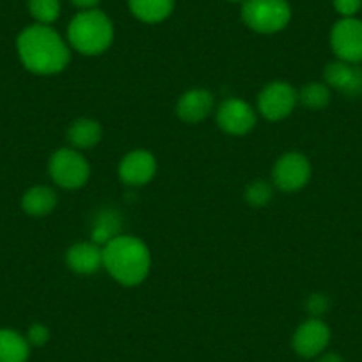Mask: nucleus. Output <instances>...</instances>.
Returning <instances> with one entry per match:
<instances>
[{"instance_id":"nucleus-8","label":"nucleus","mask_w":362,"mask_h":362,"mask_svg":"<svg viewBox=\"0 0 362 362\" xmlns=\"http://www.w3.org/2000/svg\"><path fill=\"white\" fill-rule=\"evenodd\" d=\"M274 185L283 192H297L308 185L311 177V163L302 153H286L274 165Z\"/></svg>"},{"instance_id":"nucleus-17","label":"nucleus","mask_w":362,"mask_h":362,"mask_svg":"<svg viewBox=\"0 0 362 362\" xmlns=\"http://www.w3.org/2000/svg\"><path fill=\"white\" fill-rule=\"evenodd\" d=\"M30 344L27 337L11 329H0V362H27Z\"/></svg>"},{"instance_id":"nucleus-2","label":"nucleus","mask_w":362,"mask_h":362,"mask_svg":"<svg viewBox=\"0 0 362 362\" xmlns=\"http://www.w3.org/2000/svg\"><path fill=\"white\" fill-rule=\"evenodd\" d=\"M103 267L119 284L137 286L148 277L151 254L142 240L119 235L103 247Z\"/></svg>"},{"instance_id":"nucleus-23","label":"nucleus","mask_w":362,"mask_h":362,"mask_svg":"<svg viewBox=\"0 0 362 362\" xmlns=\"http://www.w3.org/2000/svg\"><path fill=\"white\" fill-rule=\"evenodd\" d=\"M332 4L343 18H355L362 9V0H332Z\"/></svg>"},{"instance_id":"nucleus-18","label":"nucleus","mask_w":362,"mask_h":362,"mask_svg":"<svg viewBox=\"0 0 362 362\" xmlns=\"http://www.w3.org/2000/svg\"><path fill=\"white\" fill-rule=\"evenodd\" d=\"M68 141L75 149H89L102 141V127L98 121L78 119L69 127Z\"/></svg>"},{"instance_id":"nucleus-3","label":"nucleus","mask_w":362,"mask_h":362,"mask_svg":"<svg viewBox=\"0 0 362 362\" xmlns=\"http://www.w3.org/2000/svg\"><path fill=\"white\" fill-rule=\"evenodd\" d=\"M114 25L100 9L80 11L68 25V41L83 55L103 54L112 45Z\"/></svg>"},{"instance_id":"nucleus-5","label":"nucleus","mask_w":362,"mask_h":362,"mask_svg":"<svg viewBox=\"0 0 362 362\" xmlns=\"http://www.w3.org/2000/svg\"><path fill=\"white\" fill-rule=\"evenodd\" d=\"M48 170H50L52 180L59 187L68 190H75L86 185L90 174V167L87 160L83 158L82 153L73 148L57 149L52 155Z\"/></svg>"},{"instance_id":"nucleus-26","label":"nucleus","mask_w":362,"mask_h":362,"mask_svg":"<svg viewBox=\"0 0 362 362\" xmlns=\"http://www.w3.org/2000/svg\"><path fill=\"white\" fill-rule=\"evenodd\" d=\"M71 2L73 6L80 8L82 11H86V9H95L100 4V0H71Z\"/></svg>"},{"instance_id":"nucleus-24","label":"nucleus","mask_w":362,"mask_h":362,"mask_svg":"<svg viewBox=\"0 0 362 362\" xmlns=\"http://www.w3.org/2000/svg\"><path fill=\"white\" fill-rule=\"evenodd\" d=\"M48 339H50V330L43 323H34L27 332V341H29L30 346H43Z\"/></svg>"},{"instance_id":"nucleus-15","label":"nucleus","mask_w":362,"mask_h":362,"mask_svg":"<svg viewBox=\"0 0 362 362\" xmlns=\"http://www.w3.org/2000/svg\"><path fill=\"white\" fill-rule=\"evenodd\" d=\"M130 11L144 23H160L170 16L174 0H128Z\"/></svg>"},{"instance_id":"nucleus-14","label":"nucleus","mask_w":362,"mask_h":362,"mask_svg":"<svg viewBox=\"0 0 362 362\" xmlns=\"http://www.w3.org/2000/svg\"><path fill=\"white\" fill-rule=\"evenodd\" d=\"M66 263L80 276H90L103 267V247L95 242L75 243L66 254Z\"/></svg>"},{"instance_id":"nucleus-4","label":"nucleus","mask_w":362,"mask_h":362,"mask_svg":"<svg viewBox=\"0 0 362 362\" xmlns=\"http://www.w3.org/2000/svg\"><path fill=\"white\" fill-rule=\"evenodd\" d=\"M242 18L256 33L274 34L290 23L291 8L288 0H243Z\"/></svg>"},{"instance_id":"nucleus-28","label":"nucleus","mask_w":362,"mask_h":362,"mask_svg":"<svg viewBox=\"0 0 362 362\" xmlns=\"http://www.w3.org/2000/svg\"><path fill=\"white\" fill-rule=\"evenodd\" d=\"M229 2H243V0H229Z\"/></svg>"},{"instance_id":"nucleus-19","label":"nucleus","mask_w":362,"mask_h":362,"mask_svg":"<svg viewBox=\"0 0 362 362\" xmlns=\"http://www.w3.org/2000/svg\"><path fill=\"white\" fill-rule=\"evenodd\" d=\"M119 228H121V218L116 211L112 210L102 211V214L96 217L95 228H93V242L105 247L110 240L119 236Z\"/></svg>"},{"instance_id":"nucleus-9","label":"nucleus","mask_w":362,"mask_h":362,"mask_svg":"<svg viewBox=\"0 0 362 362\" xmlns=\"http://www.w3.org/2000/svg\"><path fill=\"white\" fill-rule=\"evenodd\" d=\"M330 343V329L322 320L313 318L302 323L293 336V350L300 357L313 358L322 354Z\"/></svg>"},{"instance_id":"nucleus-21","label":"nucleus","mask_w":362,"mask_h":362,"mask_svg":"<svg viewBox=\"0 0 362 362\" xmlns=\"http://www.w3.org/2000/svg\"><path fill=\"white\" fill-rule=\"evenodd\" d=\"M29 11L37 23L50 25L61 15V2L59 0H29Z\"/></svg>"},{"instance_id":"nucleus-13","label":"nucleus","mask_w":362,"mask_h":362,"mask_svg":"<svg viewBox=\"0 0 362 362\" xmlns=\"http://www.w3.org/2000/svg\"><path fill=\"white\" fill-rule=\"evenodd\" d=\"M214 110V96L210 90L192 89L177 100L176 114L181 121L196 124L206 119Z\"/></svg>"},{"instance_id":"nucleus-27","label":"nucleus","mask_w":362,"mask_h":362,"mask_svg":"<svg viewBox=\"0 0 362 362\" xmlns=\"http://www.w3.org/2000/svg\"><path fill=\"white\" fill-rule=\"evenodd\" d=\"M318 362H344V361L339 357V355H336V354H327V355H323V357L320 358Z\"/></svg>"},{"instance_id":"nucleus-22","label":"nucleus","mask_w":362,"mask_h":362,"mask_svg":"<svg viewBox=\"0 0 362 362\" xmlns=\"http://www.w3.org/2000/svg\"><path fill=\"white\" fill-rule=\"evenodd\" d=\"M272 196H274V190H272V187L263 180L254 181V183H250V185L247 187L245 199L250 206H264V204L270 203Z\"/></svg>"},{"instance_id":"nucleus-16","label":"nucleus","mask_w":362,"mask_h":362,"mask_svg":"<svg viewBox=\"0 0 362 362\" xmlns=\"http://www.w3.org/2000/svg\"><path fill=\"white\" fill-rule=\"evenodd\" d=\"M57 206V194L50 187H33L22 197V208L33 217H45Z\"/></svg>"},{"instance_id":"nucleus-10","label":"nucleus","mask_w":362,"mask_h":362,"mask_svg":"<svg viewBox=\"0 0 362 362\" xmlns=\"http://www.w3.org/2000/svg\"><path fill=\"white\" fill-rule=\"evenodd\" d=\"M217 123L228 134L245 135L256 124V112L243 100H226L217 110Z\"/></svg>"},{"instance_id":"nucleus-12","label":"nucleus","mask_w":362,"mask_h":362,"mask_svg":"<svg viewBox=\"0 0 362 362\" xmlns=\"http://www.w3.org/2000/svg\"><path fill=\"white\" fill-rule=\"evenodd\" d=\"M156 173V160L146 149L130 151L119 163V177L123 183L132 187L146 185Z\"/></svg>"},{"instance_id":"nucleus-7","label":"nucleus","mask_w":362,"mask_h":362,"mask_svg":"<svg viewBox=\"0 0 362 362\" xmlns=\"http://www.w3.org/2000/svg\"><path fill=\"white\" fill-rule=\"evenodd\" d=\"M298 102V93L288 82H272L257 98V109L268 121H281L290 116Z\"/></svg>"},{"instance_id":"nucleus-1","label":"nucleus","mask_w":362,"mask_h":362,"mask_svg":"<svg viewBox=\"0 0 362 362\" xmlns=\"http://www.w3.org/2000/svg\"><path fill=\"white\" fill-rule=\"evenodd\" d=\"M16 50L22 64L36 75H55L69 64V48L50 25H30L20 33Z\"/></svg>"},{"instance_id":"nucleus-20","label":"nucleus","mask_w":362,"mask_h":362,"mask_svg":"<svg viewBox=\"0 0 362 362\" xmlns=\"http://www.w3.org/2000/svg\"><path fill=\"white\" fill-rule=\"evenodd\" d=\"M330 98H332V95H330V87L322 82L308 83V86L302 87V90L298 93V102L313 110L325 109L330 103Z\"/></svg>"},{"instance_id":"nucleus-11","label":"nucleus","mask_w":362,"mask_h":362,"mask_svg":"<svg viewBox=\"0 0 362 362\" xmlns=\"http://www.w3.org/2000/svg\"><path fill=\"white\" fill-rule=\"evenodd\" d=\"M323 78L327 86L339 90L341 95L350 98L362 96V68L358 64L343 61L330 62L325 68Z\"/></svg>"},{"instance_id":"nucleus-6","label":"nucleus","mask_w":362,"mask_h":362,"mask_svg":"<svg viewBox=\"0 0 362 362\" xmlns=\"http://www.w3.org/2000/svg\"><path fill=\"white\" fill-rule=\"evenodd\" d=\"M330 47L337 61L362 62V20L341 18L330 30Z\"/></svg>"},{"instance_id":"nucleus-25","label":"nucleus","mask_w":362,"mask_h":362,"mask_svg":"<svg viewBox=\"0 0 362 362\" xmlns=\"http://www.w3.org/2000/svg\"><path fill=\"white\" fill-rule=\"evenodd\" d=\"M327 308H329V300L323 295H313L308 300V309L316 316L323 315L327 311Z\"/></svg>"}]
</instances>
